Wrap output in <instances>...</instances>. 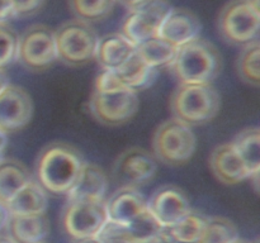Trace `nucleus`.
I'll return each mask as SVG.
<instances>
[{
    "label": "nucleus",
    "mask_w": 260,
    "mask_h": 243,
    "mask_svg": "<svg viewBox=\"0 0 260 243\" xmlns=\"http://www.w3.org/2000/svg\"><path fill=\"white\" fill-rule=\"evenodd\" d=\"M84 164L85 159L78 148L65 142H52L37 157V181L46 191L66 195L78 180Z\"/></svg>",
    "instance_id": "f257e3e1"
},
{
    "label": "nucleus",
    "mask_w": 260,
    "mask_h": 243,
    "mask_svg": "<svg viewBox=\"0 0 260 243\" xmlns=\"http://www.w3.org/2000/svg\"><path fill=\"white\" fill-rule=\"evenodd\" d=\"M169 68L179 84H212L222 70V57L215 45L197 38L178 48Z\"/></svg>",
    "instance_id": "f03ea898"
},
{
    "label": "nucleus",
    "mask_w": 260,
    "mask_h": 243,
    "mask_svg": "<svg viewBox=\"0 0 260 243\" xmlns=\"http://www.w3.org/2000/svg\"><path fill=\"white\" fill-rule=\"evenodd\" d=\"M220 106V94L211 84H179L170 98L173 118L189 127L211 122Z\"/></svg>",
    "instance_id": "7ed1b4c3"
},
{
    "label": "nucleus",
    "mask_w": 260,
    "mask_h": 243,
    "mask_svg": "<svg viewBox=\"0 0 260 243\" xmlns=\"http://www.w3.org/2000/svg\"><path fill=\"white\" fill-rule=\"evenodd\" d=\"M57 58L73 67L88 65L95 60L99 35L89 23L71 19L55 30Z\"/></svg>",
    "instance_id": "20e7f679"
},
{
    "label": "nucleus",
    "mask_w": 260,
    "mask_h": 243,
    "mask_svg": "<svg viewBox=\"0 0 260 243\" xmlns=\"http://www.w3.org/2000/svg\"><path fill=\"white\" fill-rule=\"evenodd\" d=\"M197 148V138L192 127L178 119L162 122L152 136L155 158L170 166H179L189 161Z\"/></svg>",
    "instance_id": "39448f33"
},
{
    "label": "nucleus",
    "mask_w": 260,
    "mask_h": 243,
    "mask_svg": "<svg viewBox=\"0 0 260 243\" xmlns=\"http://www.w3.org/2000/svg\"><path fill=\"white\" fill-rule=\"evenodd\" d=\"M218 33L228 43L245 46L259 39L260 10L250 0H231L221 9Z\"/></svg>",
    "instance_id": "423d86ee"
},
{
    "label": "nucleus",
    "mask_w": 260,
    "mask_h": 243,
    "mask_svg": "<svg viewBox=\"0 0 260 243\" xmlns=\"http://www.w3.org/2000/svg\"><path fill=\"white\" fill-rule=\"evenodd\" d=\"M139 105L137 93L123 85L107 90H93L89 101V109L95 120L112 127L131 120L139 110Z\"/></svg>",
    "instance_id": "0eeeda50"
},
{
    "label": "nucleus",
    "mask_w": 260,
    "mask_h": 243,
    "mask_svg": "<svg viewBox=\"0 0 260 243\" xmlns=\"http://www.w3.org/2000/svg\"><path fill=\"white\" fill-rule=\"evenodd\" d=\"M17 61L32 72L47 71L58 61L55 30L45 24L28 27L18 38Z\"/></svg>",
    "instance_id": "6e6552de"
},
{
    "label": "nucleus",
    "mask_w": 260,
    "mask_h": 243,
    "mask_svg": "<svg viewBox=\"0 0 260 243\" xmlns=\"http://www.w3.org/2000/svg\"><path fill=\"white\" fill-rule=\"evenodd\" d=\"M108 222L106 200H68L61 215V225L75 240L93 238Z\"/></svg>",
    "instance_id": "1a4fd4ad"
},
{
    "label": "nucleus",
    "mask_w": 260,
    "mask_h": 243,
    "mask_svg": "<svg viewBox=\"0 0 260 243\" xmlns=\"http://www.w3.org/2000/svg\"><path fill=\"white\" fill-rule=\"evenodd\" d=\"M172 9L169 0H144L128 9L122 23L121 34L137 47L159 34L160 27Z\"/></svg>",
    "instance_id": "9d476101"
},
{
    "label": "nucleus",
    "mask_w": 260,
    "mask_h": 243,
    "mask_svg": "<svg viewBox=\"0 0 260 243\" xmlns=\"http://www.w3.org/2000/svg\"><path fill=\"white\" fill-rule=\"evenodd\" d=\"M156 161L151 152L141 147H131L119 154L112 174L121 186L139 187L154 179L157 170Z\"/></svg>",
    "instance_id": "9b49d317"
},
{
    "label": "nucleus",
    "mask_w": 260,
    "mask_h": 243,
    "mask_svg": "<svg viewBox=\"0 0 260 243\" xmlns=\"http://www.w3.org/2000/svg\"><path fill=\"white\" fill-rule=\"evenodd\" d=\"M33 115V101L20 86L9 85L0 93V131L15 133L29 124Z\"/></svg>",
    "instance_id": "f8f14e48"
},
{
    "label": "nucleus",
    "mask_w": 260,
    "mask_h": 243,
    "mask_svg": "<svg viewBox=\"0 0 260 243\" xmlns=\"http://www.w3.org/2000/svg\"><path fill=\"white\" fill-rule=\"evenodd\" d=\"M147 209L162 227H170L190 212L187 194L174 185L159 187L147 200Z\"/></svg>",
    "instance_id": "ddd939ff"
},
{
    "label": "nucleus",
    "mask_w": 260,
    "mask_h": 243,
    "mask_svg": "<svg viewBox=\"0 0 260 243\" xmlns=\"http://www.w3.org/2000/svg\"><path fill=\"white\" fill-rule=\"evenodd\" d=\"M202 24L197 15L188 9L173 8L159 30V37L179 48L200 38Z\"/></svg>",
    "instance_id": "4468645a"
},
{
    "label": "nucleus",
    "mask_w": 260,
    "mask_h": 243,
    "mask_svg": "<svg viewBox=\"0 0 260 243\" xmlns=\"http://www.w3.org/2000/svg\"><path fill=\"white\" fill-rule=\"evenodd\" d=\"M210 166L213 175L220 182L235 185L250 177V172L239 156L233 142L220 144L212 151Z\"/></svg>",
    "instance_id": "2eb2a0df"
},
{
    "label": "nucleus",
    "mask_w": 260,
    "mask_h": 243,
    "mask_svg": "<svg viewBox=\"0 0 260 243\" xmlns=\"http://www.w3.org/2000/svg\"><path fill=\"white\" fill-rule=\"evenodd\" d=\"M108 220L127 225L147 208V200L137 187L121 186L106 200Z\"/></svg>",
    "instance_id": "dca6fc26"
},
{
    "label": "nucleus",
    "mask_w": 260,
    "mask_h": 243,
    "mask_svg": "<svg viewBox=\"0 0 260 243\" xmlns=\"http://www.w3.org/2000/svg\"><path fill=\"white\" fill-rule=\"evenodd\" d=\"M108 191V177L98 165L86 162L78 180L66 194L68 200H106Z\"/></svg>",
    "instance_id": "f3484780"
},
{
    "label": "nucleus",
    "mask_w": 260,
    "mask_h": 243,
    "mask_svg": "<svg viewBox=\"0 0 260 243\" xmlns=\"http://www.w3.org/2000/svg\"><path fill=\"white\" fill-rule=\"evenodd\" d=\"M136 52V46L121 33H109L99 38L95 61L104 71H116Z\"/></svg>",
    "instance_id": "a211bd4d"
},
{
    "label": "nucleus",
    "mask_w": 260,
    "mask_h": 243,
    "mask_svg": "<svg viewBox=\"0 0 260 243\" xmlns=\"http://www.w3.org/2000/svg\"><path fill=\"white\" fill-rule=\"evenodd\" d=\"M7 234L15 243H42L50 234V220L46 213L12 215Z\"/></svg>",
    "instance_id": "6ab92c4d"
},
{
    "label": "nucleus",
    "mask_w": 260,
    "mask_h": 243,
    "mask_svg": "<svg viewBox=\"0 0 260 243\" xmlns=\"http://www.w3.org/2000/svg\"><path fill=\"white\" fill-rule=\"evenodd\" d=\"M117 78L129 90L139 93L146 90L156 81L159 70L147 65L136 52L118 70L113 71Z\"/></svg>",
    "instance_id": "aec40b11"
},
{
    "label": "nucleus",
    "mask_w": 260,
    "mask_h": 243,
    "mask_svg": "<svg viewBox=\"0 0 260 243\" xmlns=\"http://www.w3.org/2000/svg\"><path fill=\"white\" fill-rule=\"evenodd\" d=\"M7 207L12 215L43 214L47 210L48 197L40 182L32 179L8 202Z\"/></svg>",
    "instance_id": "412c9836"
},
{
    "label": "nucleus",
    "mask_w": 260,
    "mask_h": 243,
    "mask_svg": "<svg viewBox=\"0 0 260 243\" xmlns=\"http://www.w3.org/2000/svg\"><path fill=\"white\" fill-rule=\"evenodd\" d=\"M32 179L27 167L20 161L3 159L0 162V201L8 204Z\"/></svg>",
    "instance_id": "4be33fe9"
},
{
    "label": "nucleus",
    "mask_w": 260,
    "mask_h": 243,
    "mask_svg": "<svg viewBox=\"0 0 260 243\" xmlns=\"http://www.w3.org/2000/svg\"><path fill=\"white\" fill-rule=\"evenodd\" d=\"M126 228L136 243H174L168 233V228L162 227L147 208Z\"/></svg>",
    "instance_id": "5701e85b"
},
{
    "label": "nucleus",
    "mask_w": 260,
    "mask_h": 243,
    "mask_svg": "<svg viewBox=\"0 0 260 243\" xmlns=\"http://www.w3.org/2000/svg\"><path fill=\"white\" fill-rule=\"evenodd\" d=\"M239 156L245 164L250 176L260 172V129L250 127L241 131L233 141Z\"/></svg>",
    "instance_id": "b1692460"
},
{
    "label": "nucleus",
    "mask_w": 260,
    "mask_h": 243,
    "mask_svg": "<svg viewBox=\"0 0 260 243\" xmlns=\"http://www.w3.org/2000/svg\"><path fill=\"white\" fill-rule=\"evenodd\" d=\"M178 48L170 45L159 35L149 38L136 47V53L152 67H169L175 57Z\"/></svg>",
    "instance_id": "393cba45"
},
{
    "label": "nucleus",
    "mask_w": 260,
    "mask_h": 243,
    "mask_svg": "<svg viewBox=\"0 0 260 243\" xmlns=\"http://www.w3.org/2000/svg\"><path fill=\"white\" fill-rule=\"evenodd\" d=\"M206 222V215L190 210L175 224L167 227L168 233L174 243H198L205 230Z\"/></svg>",
    "instance_id": "a878e982"
},
{
    "label": "nucleus",
    "mask_w": 260,
    "mask_h": 243,
    "mask_svg": "<svg viewBox=\"0 0 260 243\" xmlns=\"http://www.w3.org/2000/svg\"><path fill=\"white\" fill-rule=\"evenodd\" d=\"M260 43L259 39L244 46L236 61V71L244 83L258 88L260 85Z\"/></svg>",
    "instance_id": "bb28decb"
},
{
    "label": "nucleus",
    "mask_w": 260,
    "mask_h": 243,
    "mask_svg": "<svg viewBox=\"0 0 260 243\" xmlns=\"http://www.w3.org/2000/svg\"><path fill=\"white\" fill-rule=\"evenodd\" d=\"M117 0H69V7L76 19L86 23L102 22L113 12Z\"/></svg>",
    "instance_id": "cd10ccee"
},
{
    "label": "nucleus",
    "mask_w": 260,
    "mask_h": 243,
    "mask_svg": "<svg viewBox=\"0 0 260 243\" xmlns=\"http://www.w3.org/2000/svg\"><path fill=\"white\" fill-rule=\"evenodd\" d=\"M239 230L230 219L207 217L205 230L198 243H234L239 239Z\"/></svg>",
    "instance_id": "c85d7f7f"
},
{
    "label": "nucleus",
    "mask_w": 260,
    "mask_h": 243,
    "mask_svg": "<svg viewBox=\"0 0 260 243\" xmlns=\"http://www.w3.org/2000/svg\"><path fill=\"white\" fill-rule=\"evenodd\" d=\"M18 38L13 28L7 24H0V68H7L17 61Z\"/></svg>",
    "instance_id": "c756f323"
},
{
    "label": "nucleus",
    "mask_w": 260,
    "mask_h": 243,
    "mask_svg": "<svg viewBox=\"0 0 260 243\" xmlns=\"http://www.w3.org/2000/svg\"><path fill=\"white\" fill-rule=\"evenodd\" d=\"M101 243H136L132 239L126 225L108 220L96 235Z\"/></svg>",
    "instance_id": "7c9ffc66"
},
{
    "label": "nucleus",
    "mask_w": 260,
    "mask_h": 243,
    "mask_svg": "<svg viewBox=\"0 0 260 243\" xmlns=\"http://www.w3.org/2000/svg\"><path fill=\"white\" fill-rule=\"evenodd\" d=\"M46 0H12L14 17H30L40 12Z\"/></svg>",
    "instance_id": "2f4dec72"
},
{
    "label": "nucleus",
    "mask_w": 260,
    "mask_h": 243,
    "mask_svg": "<svg viewBox=\"0 0 260 243\" xmlns=\"http://www.w3.org/2000/svg\"><path fill=\"white\" fill-rule=\"evenodd\" d=\"M14 17L12 0H0V24H7L10 18Z\"/></svg>",
    "instance_id": "473e14b6"
},
{
    "label": "nucleus",
    "mask_w": 260,
    "mask_h": 243,
    "mask_svg": "<svg viewBox=\"0 0 260 243\" xmlns=\"http://www.w3.org/2000/svg\"><path fill=\"white\" fill-rule=\"evenodd\" d=\"M10 217H12V213L8 209L7 204L3 201H0V233L5 232L9 224Z\"/></svg>",
    "instance_id": "72a5a7b5"
},
{
    "label": "nucleus",
    "mask_w": 260,
    "mask_h": 243,
    "mask_svg": "<svg viewBox=\"0 0 260 243\" xmlns=\"http://www.w3.org/2000/svg\"><path fill=\"white\" fill-rule=\"evenodd\" d=\"M8 147V134L0 131V162L5 158V151Z\"/></svg>",
    "instance_id": "f704fd0d"
},
{
    "label": "nucleus",
    "mask_w": 260,
    "mask_h": 243,
    "mask_svg": "<svg viewBox=\"0 0 260 243\" xmlns=\"http://www.w3.org/2000/svg\"><path fill=\"white\" fill-rule=\"evenodd\" d=\"M9 85V76H8L7 71H5L4 68H0V93Z\"/></svg>",
    "instance_id": "c9c22d12"
},
{
    "label": "nucleus",
    "mask_w": 260,
    "mask_h": 243,
    "mask_svg": "<svg viewBox=\"0 0 260 243\" xmlns=\"http://www.w3.org/2000/svg\"><path fill=\"white\" fill-rule=\"evenodd\" d=\"M121 4H123L124 7L127 8V9H129V8H134L135 5L140 4V3H142L144 0H118Z\"/></svg>",
    "instance_id": "e433bc0d"
},
{
    "label": "nucleus",
    "mask_w": 260,
    "mask_h": 243,
    "mask_svg": "<svg viewBox=\"0 0 260 243\" xmlns=\"http://www.w3.org/2000/svg\"><path fill=\"white\" fill-rule=\"evenodd\" d=\"M0 243H15V242L8 234H2V233H0Z\"/></svg>",
    "instance_id": "4c0bfd02"
},
{
    "label": "nucleus",
    "mask_w": 260,
    "mask_h": 243,
    "mask_svg": "<svg viewBox=\"0 0 260 243\" xmlns=\"http://www.w3.org/2000/svg\"><path fill=\"white\" fill-rule=\"evenodd\" d=\"M79 243H101V242L98 240V238L93 237V238H86V239L79 240Z\"/></svg>",
    "instance_id": "58836bf2"
},
{
    "label": "nucleus",
    "mask_w": 260,
    "mask_h": 243,
    "mask_svg": "<svg viewBox=\"0 0 260 243\" xmlns=\"http://www.w3.org/2000/svg\"><path fill=\"white\" fill-rule=\"evenodd\" d=\"M234 243H258V240H246V239H240V238H239L238 240H236V242H234Z\"/></svg>",
    "instance_id": "ea45409f"
},
{
    "label": "nucleus",
    "mask_w": 260,
    "mask_h": 243,
    "mask_svg": "<svg viewBox=\"0 0 260 243\" xmlns=\"http://www.w3.org/2000/svg\"><path fill=\"white\" fill-rule=\"evenodd\" d=\"M251 3H253V4H255L256 7H259V0H250Z\"/></svg>",
    "instance_id": "a19ab883"
},
{
    "label": "nucleus",
    "mask_w": 260,
    "mask_h": 243,
    "mask_svg": "<svg viewBox=\"0 0 260 243\" xmlns=\"http://www.w3.org/2000/svg\"><path fill=\"white\" fill-rule=\"evenodd\" d=\"M42 243H46V242H42Z\"/></svg>",
    "instance_id": "79ce46f5"
}]
</instances>
